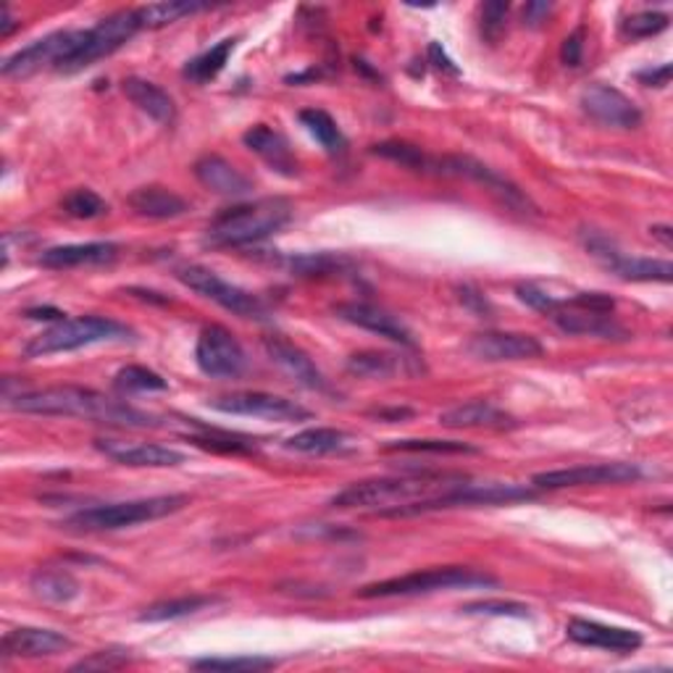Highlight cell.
<instances>
[{
	"label": "cell",
	"instance_id": "obj_19",
	"mask_svg": "<svg viewBox=\"0 0 673 673\" xmlns=\"http://www.w3.org/2000/svg\"><path fill=\"white\" fill-rule=\"evenodd\" d=\"M264 350L268 356V361L277 366L281 374H287L295 384H300V387L305 389H326V380L324 374L319 371L316 363L311 361V356H308L305 350H300L298 345L290 342L287 337L281 335H272L264 339Z\"/></svg>",
	"mask_w": 673,
	"mask_h": 673
},
{
	"label": "cell",
	"instance_id": "obj_11",
	"mask_svg": "<svg viewBox=\"0 0 673 673\" xmlns=\"http://www.w3.org/2000/svg\"><path fill=\"white\" fill-rule=\"evenodd\" d=\"M432 175L471 179V182L484 184L486 190L495 192L500 201H503L505 205H510V208L524 211V214H527V211H534V205H531L529 197L524 195V192L518 190L516 184L508 182L505 177H500L495 169H490V166L477 161V158H469V156L432 158Z\"/></svg>",
	"mask_w": 673,
	"mask_h": 673
},
{
	"label": "cell",
	"instance_id": "obj_23",
	"mask_svg": "<svg viewBox=\"0 0 673 673\" xmlns=\"http://www.w3.org/2000/svg\"><path fill=\"white\" fill-rule=\"evenodd\" d=\"M440 424L447 429H495V432H503V429H516L518 421L503 408H497L495 402L471 400L440 413Z\"/></svg>",
	"mask_w": 673,
	"mask_h": 673
},
{
	"label": "cell",
	"instance_id": "obj_14",
	"mask_svg": "<svg viewBox=\"0 0 673 673\" xmlns=\"http://www.w3.org/2000/svg\"><path fill=\"white\" fill-rule=\"evenodd\" d=\"M466 352L484 363H505L540 358L544 348L540 339L521 332H479L466 342Z\"/></svg>",
	"mask_w": 673,
	"mask_h": 673
},
{
	"label": "cell",
	"instance_id": "obj_51",
	"mask_svg": "<svg viewBox=\"0 0 673 673\" xmlns=\"http://www.w3.org/2000/svg\"><path fill=\"white\" fill-rule=\"evenodd\" d=\"M550 11H553L550 3H529L527 11H524V19H527L529 27H540L544 19L550 16Z\"/></svg>",
	"mask_w": 673,
	"mask_h": 673
},
{
	"label": "cell",
	"instance_id": "obj_15",
	"mask_svg": "<svg viewBox=\"0 0 673 673\" xmlns=\"http://www.w3.org/2000/svg\"><path fill=\"white\" fill-rule=\"evenodd\" d=\"M581 108L598 124L615 130H637L642 127V111L632 98L611 85H592L581 93Z\"/></svg>",
	"mask_w": 673,
	"mask_h": 673
},
{
	"label": "cell",
	"instance_id": "obj_37",
	"mask_svg": "<svg viewBox=\"0 0 673 673\" xmlns=\"http://www.w3.org/2000/svg\"><path fill=\"white\" fill-rule=\"evenodd\" d=\"M384 453H434V455H473L477 447L455 440H395L384 445Z\"/></svg>",
	"mask_w": 673,
	"mask_h": 673
},
{
	"label": "cell",
	"instance_id": "obj_17",
	"mask_svg": "<svg viewBox=\"0 0 673 673\" xmlns=\"http://www.w3.org/2000/svg\"><path fill=\"white\" fill-rule=\"evenodd\" d=\"M550 322L557 329H563L566 335H581V337H600V339H613V342H624L632 335L624 329L611 313H598V311H585V308H576L568 300H561L555 311L548 313Z\"/></svg>",
	"mask_w": 673,
	"mask_h": 673
},
{
	"label": "cell",
	"instance_id": "obj_53",
	"mask_svg": "<svg viewBox=\"0 0 673 673\" xmlns=\"http://www.w3.org/2000/svg\"><path fill=\"white\" fill-rule=\"evenodd\" d=\"M371 416H376V419H382V421H389V424H393V421H400V419H408V416H413V410H410V408L374 410V413H371Z\"/></svg>",
	"mask_w": 673,
	"mask_h": 673
},
{
	"label": "cell",
	"instance_id": "obj_33",
	"mask_svg": "<svg viewBox=\"0 0 673 673\" xmlns=\"http://www.w3.org/2000/svg\"><path fill=\"white\" fill-rule=\"evenodd\" d=\"M300 121H303L305 130L324 145V151L329 153V156H342V153L348 151V137L339 130L337 121L326 111H322V108H305V111H300Z\"/></svg>",
	"mask_w": 673,
	"mask_h": 673
},
{
	"label": "cell",
	"instance_id": "obj_21",
	"mask_svg": "<svg viewBox=\"0 0 673 673\" xmlns=\"http://www.w3.org/2000/svg\"><path fill=\"white\" fill-rule=\"evenodd\" d=\"M72 639L53 629H37V626H22L3 637L5 658H53L69 650Z\"/></svg>",
	"mask_w": 673,
	"mask_h": 673
},
{
	"label": "cell",
	"instance_id": "obj_24",
	"mask_svg": "<svg viewBox=\"0 0 673 673\" xmlns=\"http://www.w3.org/2000/svg\"><path fill=\"white\" fill-rule=\"evenodd\" d=\"M195 177L205 190L224 197H245L253 190V182L221 156H203L195 164Z\"/></svg>",
	"mask_w": 673,
	"mask_h": 673
},
{
	"label": "cell",
	"instance_id": "obj_2",
	"mask_svg": "<svg viewBox=\"0 0 673 673\" xmlns=\"http://www.w3.org/2000/svg\"><path fill=\"white\" fill-rule=\"evenodd\" d=\"M469 482L460 473H410V477L366 479L345 486L329 505L345 510H380L384 516H410L421 503L447 495L455 486Z\"/></svg>",
	"mask_w": 673,
	"mask_h": 673
},
{
	"label": "cell",
	"instance_id": "obj_40",
	"mask_svg": "<svg viewBox=\"0 0 673 673\" xmlns=\"http://www.w3.org/2000/svg\"><path fill=\"white\" fill-rule=\"evenodd\" d=\"M277 665L274 658H203L192 660V669L201 671H268Z\"/></svg>",
	"mask_w": 673,
	"mask_h": 673
},
{
	"label": "cell",
	"instance_id": "obj_26",
	"mask_svg": "<svg viewBox=\"0 0 673 673\" xmlns=\"http://www.w3.org/2000/svg\"><path fill=\"white\" fill-rule=\"evenodd\" d=\"M130 208L137 216H145V219H179L190 211V205L184 197H179L175 190L158 188V184H147V188L134 190L130 197H127Z\"/></svg>",
	"mask_w": 673,
	"mask_h": 673
},
{
	"label": "cell",
	"instance_id": "obj_46",
	"mask_svg": "<svg viewBox=\"0 0 673 673\" xmlns=\"http://www.w3.org/2000/svg\"><path fill=\"white\" fill-rule=\"evenodd\" d=\"M516 295H518V300H521V303H527L529 308H534V311L544 313V316H548L550 311H555L557 303H561V300L553 298L550 292H544L542 287H537V285H521L516 290Z\"/></svg>",
	"mask_w": 673,
	"mask_h": 673
},
{
	"label": "cell",
	"instance_id": "obj_39",
	"mask_svg": "<svg viewBox=\"0 0 673 673\" xmlns=\"http://www.w3.org/2000/svg\"><path fill=\"white\" fill-rule=\"evenodd\" d=\"M61 208L67 216H72V219H82V221L98 219V216L108 214V203L93 190L69 192V195L61 201Z\"/></svg>",
	"mask_w": 673,
	"mask_h": 673
},
{
	"label": "cell",
	"instance_id": "obj_13",
	"mask_svg": "<svg viewBox=\"0 0 673 673\" xmlns=\"http://www.w3.org/2000/svg\"><path fill=\"white\" fill-rule=\"evenodd\" d=\"M642 477L634 464H592L574 469L542 471L531 479L537 490H568V486H600V484H629Z\"/></svg>",
	"mask_w": 673,
	"mask_h": 673
},
{
	"label": "cell",
	"instance_id": "obj_48",
	"mask_svg": "<svg viewBox=\"0 0 673 673\" xmlns=\"http://www.w3.org/2000/svg\"><path fill=\"white\" fill-rule=\"evenodd\" d=\"M426 56H429V63H432L434 69H440V72H447V74H458V67H455L450 56L442 50L440 43H432L426 48Z\"/></svg>",
	"mask_w": 673,
	"mask_h": 673
},
{
	"label": "cell",
	"instance_id": "obj_5",
	"mask_svg": "<svg viewBox=\"0 0 673 673\" xmlns=\"http://www.w3.org/2000/svg\"><path fill=\"white\" fill-rule=\"evenodd\" d=\"M190 503L188 495H158L143 500H127V503L95 505L67 518V527L74 531H117L127 527H137L145 521L171 516Z\"/></svg>",
	"mask_w": 673,
	"mask_h": 673
},
{
	"label": "cell",
	"instance_id": "obj_45",
	"mask_svg": "<svg viewBox=\"0 0 673 673\" xmlns=\"http://www.w3.org/2000/svg\"><path fill=\"white\" fill-rule=\"evenodd\" d=\"M127 660H130V656L127 652H119V650H100V652H93V656L80 660V663H74L72 669L74 671H103V669H119V665H124Z\"/></svg>",
	"mask_w": 673,
	"mask_h": 673
},
{
	"label": "cell",
	"instance_id": "obj_27",
	"mask_svg": "<svg viewBox=\"0 0 673 673\" xmlns=\"http://www.w3.org/2000/svg\"><path fill=\"white\" fill-rule=\"evenodd\" d=\"M121 89H124L127 98H130L140 111L147 113L153 121H158V124H175V119H177L175 98H171L166 89L158 87L156 82L140 80V76H130V80H124V87Z\"/></svg>",
	"mask_w": 673,
	"mask_h": 673
},
{
	"label": "cell",
	"instance_id": "obj_38",
	"mask_svg": "<svg viewBox=\"0 0 673 673\" xmlns=\"http://www.w3.org/2000/svg\"><path fill=\"white\" fill-rule=\"evenodd\" d=\"M113 384H117L119 393H164V389L169 387L161 374H156V371L145 366L121 369Z\"/></svg>",
	"mask_w": 673,
	"mask_h": 673
},
{
	"label": "cell",
	"instance_id": "obj_25",
	"mask_svg": "<svg viewBox=\"0 0 673 673\" xmlns=\"http://www.w3.org/2000/svg\"><path fill=\"white\" fill-rule=\"evenodd\" d=\"M119 255V248L113 242H82V245H61L50 248L40 255L45 268H80V266H106L113 264Z\"/></svg>",
	"mask_w": 673,
	"mask_h": 673
},
{
	"label": "cell",
	"instance_id": "obj_28",
	"mask_svg": "<svg viewBox=\"0 0 673 673\" xmlns=\"http://www.w3.org/2000/svg\"><path fill=\"white\" fill-rule=\"evenodd\" d=\"M352 437L342 429H329V426H316V429H303V432L292 434L285 442L287 450L303 453V455H332V453H345L350 450Z\"/></svg>",
	"mask_w": 673,
	"mask_h": 673
},
{
	"label": "cell",
	"instance_id": "obj_49",
	"mask_svg": "<svg viewBox=\"0 0 673 673\" xmlns=\"http://www.w3.org/2000/svg\"><path fill=\"white\" fill-rule=\"evenodd\" d=\"M639 82L647 87H665L671 82V63H663L658 69H645V72H639Z\"/></svg>",
	"mask_w": 673,
	"mask_h": 673
},
{
	"label": "cell",
	"instance_id": "obj_30",
	"mask_svg": "<svg viewBox=\"0 0 673 673\" xmlns=\"http://www.w3.org/2000/svg\"><path fill=\"white\" fill-rule=\"evenodd\" d=\"M29 587L40 600L59 602V605L80 598V581L63 568H40V572L32 574Z\"/></svg>",
	"mask_w": 673,
	"mask_h": 673
},
{
	"label": "cell",
	"instance_id": "obj_3",
	"mask_svg": "<svg viewBox=\"0 0 673 673\" xmlns=\"http://www.w3.org/2000/svg\"><path fill=\"white\" fill-rule=\"evenodd\" d=\"M292 216V205L285 197H261L253 203H240L221 211L205 229V245L242 248L266 240L279 232Z\"/></svg>",
	"mask_w": 673,
	"mask_h": 673
},
{
	"label": "cell",
	"instance_id": "obj_55",
	"mask_svg": "<svg viewBox=\"0 0 673 673\" xmlns=\"http://www.w3.org/2000/svg\"><path fill=\"white\" fill-rule=\"evenodd\" d=\"M16 27L19 24H16V19L11 16L9 5H3V16H0V37H9Z\"/></svg>",
	"mask_w": 673,
	"mask_h": 673
},
{
	"label": "cell",
	"instance_id": "obj_8",
	"mask_svg": "<svg viewBox=\"0 0 673 673\" xmlns=\"http://www.w3.org/2000/svg\"><path fill=\"white\" fill-rule=\"evenodd\" d=\"M140 29L143 27H140L137 9L117 11V14L106 16L103 22L95 24L93 29H85V40H82L80 48H76L59 69L67 74L82 72V69L93 67L95 61L106 59V56L117 53L119 48H124V45L130 43Z\"/></svg>",
	"mask_w": 673,
	"mask_h": 673
},
{
	"label": "cell",
	"instance_id": "obj_18",
	"mask_svg": "<svg viewBox=\"0 0 673 673\" xmlns=\"http://www.w3.org/2000/svg\"><path fill=\"white\" fill-rule=\"evenodd\" d=\"M335 316L352 326H361V329L374 332V335H380L384 339H393V342L402 345V348H416V339L413 335H410L408 326L380 305L356 303V300H350V303L335 305Z\"/></svg>",
	"mask_w": 673,
	"mask_h": 673
},
{
	"label": "cell",
	"instance_id": "obj_7",
	"mask_svg": "<svg viewBox=\"0 0 673 673\" xmlns=\"http://www.w3.org/2000/svg\"><path fill=\"white\" fill-rule=\"evenodd\" d=\"M177 279L182 281L184 287H190L192 292L211 300V303L221 305L224 311L235 313V316L255 319V322H266L268 319V308L264 305V300H261L259 295L242 290V287L232 285V281L221 279L219 274L211 272V268L195 264L182 266L177 272Z\"/></svg>",
	"mask_w": 673,
	"mask_h": 673
},
{
	"label": "cell",
	"instance_id": "obj_34",
	"mask_svg": "<svg viewBox=\"0 0 673 673\" xmlns=\"http://www.w3.org/2000/svg\"><path fill=\"white\" fill-rule=\"evenodd\" d=\"M214 605V598H203V594H184V598L175 600H161L156 605L145 608L140 613V621L143 624H161V621H177V618H188V615L201 613L203 608Z\"/></svg>",
	"mask_w": 673,
	"mask_h": 673
},
{
	"label": "cell",
	"instance_id": "obj_35",
	"mask_svg": "<svg viewBox=\"0 0 673 673\" xmlns=\"http://www.w3.org/2000/svg\"><path fill=\"white\" fill-rule=\"evenodd\" d=\"M350 266L345 255L332 253H308L290 259V268L298 277H332V274H342Z\"/></svg>",
	"mask_w": 673,
	"mask_h": 673
},
{
	"label": "cell",
	"instance_id": "obj_41",
	"mask_svg": "<svg viewBox=\"0 0 673 673\" xmlns=\"http://www.w3.org/2000/svg\"><path fill=\"white\" fill-rule=\"evenodd\" d=\"M663 29H669V16L658 11H639L624 22V35L632 40H645V37L660 35Z\"/></svg>",
	"mask_w": 673,
	"mask_h": 673
},
{
	"label": "cell",
	"instance_id": "obj_1",
	"mask_svg": "<svg viewBox=\"0 0 673 673\" xmlns=\"http://www.w3.org/2000/svg\"><path fill=\"white\" fill-rule=\"evenodd\" d=\"M5 408L19 410V413L85 419V421H93V424L121 426V429L164 426L161 416H153V413H147V410L132 408V406H127V402L113 400V397L95 393V389L74 387V384L29 389V393L11 395L9 400H5Z\"/></svg>",
	"mask_w": 673,
	"mask_h": 673
},
{
	"label": "cell",
	"instance_id": "obj_31",
	"mask_svg": "<svg viewBox=\"0 0 673 673\" xmlns=\"http://www.w3.org/2000/svg\"><path fill=\"white\" fill-rule=\"evenodd\" d=\"M208 3H195V0H164V3H151L137 9L140 27L143 29H161L166 24H175L179 19L208 11Z\"/></svg>",
	"mask_w": 673,
	"mask_h": 673
},
{
	"label": "cell",
	"instance_id": "obj_50",
	"mask_svg": "<svg viewBox=\"0 0 673 673\" xmlns=\"http://www.w3.org/2000/svg\"><path fill=\"white\" fill-rule=\"evenodd\" d=\"M460 300H464V303L469 305L473 313H479V316H490V313H492V308H490V303H486L484 295L471 290V287H464V290H460Z\"/></svg>",
	"mask_w": 673,
	"mask_h": 673
},
{
	"label": "cell",
	"instance_id": "obj_42",
	"mask_svg": "<svg viewBox=\"0 0 673 673\" xmlns=\"http://www.w3.org/2000/svg\"><path fill=\"white\" fill-rule=\"evenodd\" d=\"M469 615H510V618H529V608L521 602H503V600H482L471 602L464 608Z\"/></svg>",
	"mask_w": 673,
	"mask_h": 673
},
{
	"label": "cell",
	"instance_id": "obj_6",
	"mask_svg": "<svg viewBox=\"0 0 673 673\" xmlns=\"http://www.w3.org/2000/svg\"><path fill=\"white\" fill-rule=\"evenodd\" d=\"M495 576L477 572V568L464 566H445V568H429V572H416L406 576H395V579L376 581L358 589V598L374 600V598H413V594H432L445 592V589H477V587H495Z\"/></svg>",
	"mask_w": 673,
	"mask_h": 673
},
{
	"label": "cell",
	"instance_id": "obj_36",
	"mask_svg": "<svg viewBox=\"0 0 673 673\" xmlns=\"http://www.w3.org/2000/svg\"><path fill=\"white\" fill-rule=\"evenodd\" d=\"M371 153L380 158H387V161H395L400 166H406V169L413 171H432V158L426 156L421 147L410 145V143H400V140H389V143H380L371 147Z\"/></svg>",
	"mask_w": 673,
	"mask_h": 673
},
{
	"label": "cell",
	"instance_id": "obj_10",
	"mask_svg": "<svg viewBox=\"0 0 673 673\" xmlns=\"http://www.w3.org/2000/svg\"><path fill=\"white\" fill-rule=\"evenodd\" d=\"M197 369L211 380H237L245 371V350L227 326H205L195 345Z\"/></svg>",
	"mask_w": 673,
	"mask_h": 673
},
{
	"label": "cell",
	"instance_id": "obj_12",
	"mask_svg": "<svg viewBox=\"0 0 673 673\" xmlns=\"http://www.w3.org/2000/svg\"><path fill=\"white\" fill-rule=\"evenodd\" d=\"M208 406L214 410H221V413L253 416V419L279 421V424L311 419V410H305L300 402L290 400V397L268 395V393H232L216 397V400H211Z\"/></svg>",
	"mask_w": 673,
	"mask_h": 673
},
{
	"label": "cell",
	"instance_id": "obj_32",
	"mask_svg": "<svg viewBox=\"0 0 673 673\" xmlns=\"http://www.w3.org/2000/svg\"><path fill=\"white\" fill-rule=\"evenodd\" d=\"M232 37H227V40H221L219 45H214L211 50H205V53L197 56V59H192L188 67H184V80H190L192 85H208L211 80H216L224 72V67H227L229 56H232L235 50Z\"/></svg>",
	"mask_w": 673,
	"mask_h": 673
},
{
	"label": "cell",
	"instance_id": "obj_43",
	"mask_svg": "<svg viewBox=\"0 0 673 673\" xmlns=\"http://www.w3.org/2000/svg\"><path fill=\"white\" fill-rule=\"evenodd\" d=\"M190 442H195L197 447H205V450H219V453H250L255 450V440H242L232 437V434H208V437H192Z\"/></svg>",
	"mask_w": 673,
	"mask_h": 673
},
{
	"label": "cell",
	"instance_id": "obj_47",
	"mask_svg": "<svg viewBox=\"0 0 673 673\" xmlns=\"http://www.w3.org/2000/svg\"><path fill=\"white\" fill-rule=\"evenodd\" d=\"M581 56H585V27L572 32L561 45V61L566 63V67H579Z\"/></svg>",
	"mask_w": 673,
	"mask_h": 673
},
{
	"label": "cell",
	"instance_id": "obj_44",
	"mask_svg": "<svg viewBox=\"0 0 673 673\" xmlns=\"http://www.w3.org/2000/svg\"><path fill=\"white\" fill-rule=\"evenodd\" d=\"M510 5L508 3H484L482 11H479V19H482V37L484 40L495 43L500 37V32L505 29V19H508Z\"/></svg>",
	"mask_w": 673,
	"mask_h": 673
},
{
	"label": "cell",
	"instance_id": "obj_16",
	"mask_svg": "<svg viewBox=\"0 0 673 673\" xmlns=\"http://www.w3.org/2000/svg\"><path fill=\"white\" fill-rule=\"evenodd\" d=\"M95 447H98L106 458H111L113 464L132 466V469H171V466L184 464V453L175 450V447L153 445V442L100 437L95 440Z\"/></svg>",
	"mask_w": 673,
	"mask_h": 673
},
{
	"label": "cell",
	"instance_id": "obj_9",
	"mask_svg": "<svg viewBox=\"0 0 673 673\" xmlns=\"http://www.w3.org/2000/svg\"><path fill=\"white\" fill-rule=\"evenodd\" d=\"M82 40H85V29L53 32V35L35 40L27 45V48L9 56V59L3 61V67H0V72H3V76H29L48 67L59 69L61 63L80 48Z\"/></svg>",
	"mask_w": 673,
	"mask_h": 673
},
{
	"label": "cell",
	"instance_id": "obj_20",
	"mask_svg": "<svg viewBox=\"0 0 673 673\" xmlns=\"http://www.w3.org/2000/svg\"><path fill=\"white\" fill-rule=\"evenodd\" d=\"M568 639L581 647H594V650L608 652H634L642 647V634L632 629H621V626H608L600 621L572 618L566 624Z\"/></svg>",
	"mask_w": 673,
	"mask_h": 673
},
{
	"label": "cell",
	"instance_id": "obj_4",
	"mask_svg": "<svg viewBox=\"0 0 673 673\" xmlns=\"http://www.w3.org/2000/svg\"><path fill=\"white\" fill-rule=\"evenodd\" d=\"M124 339H134V332L127 324L113 322L106 316H80V319H63L43 335H37L24 348L27 358H48L56 352H72L80 348H89V345L100 342H124Z\"/></svg>",
	"mask_w": 673,
	"mask_h": 673
},
{
	"label": "cell",
	"instance_id": "obj_29",
	"mask_svg": "<svg viewBox=\"0 0 673 673\" xmlns=\"http://www.w3.org/2000/svg\"><path fill=\"white\" fill-rule=\"evenodd\" d=\"M406 358H397L393 352L380 350H361L348 358V374L358 380H393L395 374H402Z\"/></svg>",
	"mask_w": 673,
	"mask_h": 673
},
{
	"label": "cell",
	"instance_id": "obj_54",
	"mask_svg": "<svg viewBox=\"0 0 673 673\" xmlns=\"http://www.w3.org/2000/svg\"><path fill=\"white\" fill-rule=\"evenodd\" d=\"M650 235L656 237V240H660V245L663 248H673V232L671 227H665V224H658V227H650Z\"/></svg>",
	"mask_w": 673,
	"mask_h": 673
},
{
	"label": "cell",
	"instance_id": "obj_22",
	"mask_svg": "<svg viewBox=\"0 0 673 673\" xmlns=\"http://www.w3.org/2000/svg\"><path fill=\"white\" fill-rule=\"evenodd\" d=\"M242 143H245L255 156H261L264 161L272 166L274 171L281 177H298L300 175V164L295 158L290 143L287 137L277 130L266 124H255L242 134Z\"/></svg>",
	"mask_w": 673,
	"mask_h": 673
},
{
	"label": "cell",
	"instance_id": "obj_52",
	"mask_svg": "<svg viewBox=\"0 0 673 673\" xmlns=\"http://www.w3.org/2000/svg\"><path fill=\"white\" fill-rule=\"evenodd\" d=\"M27 319H35V322H63V313L56 311V308H32V311H27Z\"/></svg>",
	"mask_w": 673,
	"mask_h": 673
}]
</instances>
